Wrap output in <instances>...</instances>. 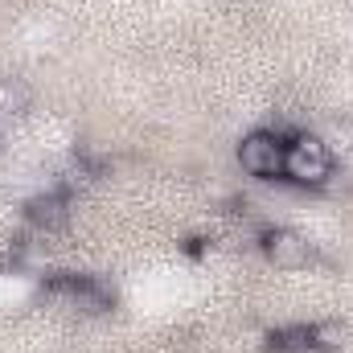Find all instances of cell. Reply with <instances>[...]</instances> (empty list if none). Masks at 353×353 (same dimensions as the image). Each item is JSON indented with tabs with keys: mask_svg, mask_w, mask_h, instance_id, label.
I'll list each match as a JSON object with an SVG mask.
<instances>
[{
	"mask_svg": "<svg viewBox=\"0 0 353 353\" xmlns=\"http://www.w3.org/2000/svg\"><path fill=\"white\" fill-rule=\"evenodd\" d=\"M283 176H292L296 185H325L333 176V152L321 136H296L283 152Z\"/></svg>",
	"mask_w": 353,
	"mask_h": 353,
	"instance_id": "cell-1",
	"label": "cell"
},
{
	"mask_svg": "<svg viewBox=\"0 0 353 353\" xmlns=\"http://www.w3.org/2000/svg\"><path fill=\"white\" fill-rule=\"evenodd\" d=\"M283 152H288L283 136H275V132H251L239 144V165H243V173H251V176H279L283 173Z\"/></svg>",
	"mask_w": 353,
	"mask_h": 353,
	"instance_id": "cell-2",
	"label": "cell"
},
{
	"mask_svg": "<svg viewBox=\"0 0 353 353\" xmlns=\"http://www.w3.org/2000/svg\"><path fill=\"white\" fill-rule=\"evenodd\" d=\"M263 255L283 271H296V267H308L312 259V243L300 234V230H271L263 239Z\"/></svg>",
	"mask_w": 353,
	"mask_h": 353,
	"instance_id": "cell-3",
	"label": "cell"
},
{
	"mask_svg": "<svg viewBox=\"0 0 353 353\" xmlns=\"http://www.w3.org/2000/svg\"><path fill=\"white\" fill-rule=\"evenodd\" d=\"M25 218H29V226H33L41 239H50V234H58V230L70 222V201H66L58 189H50V193H37V197L29 201Z\"/></svg>",
	"mask_w": 353,
	"mask_h": 353,
	"instance_id": "cell-4",
	"label": "cell"
},
{
	"mask_svg": "<svg viewBox=\"0 0 353 353\" xmlns=\"http://www.w3.org/2000/svg\"><path fill=\"white\" fill-rule=\"evenodd\" d=\"M29 103H33V94H29V87H25L21 79H4V83H0V119L25 115Z\"/></svg>",
	"mask_w": 353,
	"mask_h": 353,
	"instance_id": "cell-5",
	"label": "cell"
},
{
	"mask_svg": "<svg viewBox=\"0 0 353 353\" xmlns=\"http://www.w3.org/2000/svg\"><path fill=\"white\" fill-rule=\"evenodd\" d=\"M308 337H312V350H341L345 345V325L321 321V325H308Z\"/></svg>",
	"mask_w": 353,
	"mask_h": 353,
	"instance_id": "cell-6",
	"label": "cell"
}]
</instances>
